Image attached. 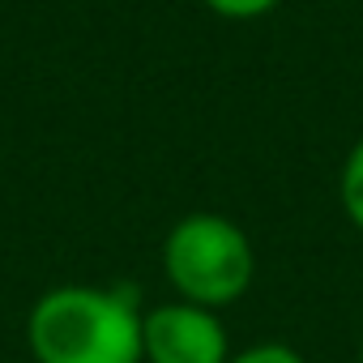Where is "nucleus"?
Instances as JSON below:
<instances>
[{
  "label": "nucleus",
  "instance_id": "nucleus-4",
  "mask_svg": "<svg viewBox=\"0 0 363 363\" xmlns=\"http://www.w3.org/2000/svg\"><path fill=\"white\" fill-rule=\"evenodd\" d=\"M337 201L342 214L354 231H363V137L346 150L342 158V175H337Z\"/></svg>",
  "mask_w": 363,
  "mask_h": 363
},
{
  "label": "nucleus",
  "instance_id": "nucleus-7",
  "mask_svg": "<svg viewBox=\"0 0 363 363\" xmlns=\"http://www.w3.org/2000/svg\"><path fill=\"white\" fill-rule=\"evenodd\" d=\"M359 363H363V346H359Z\"/></svg>",
  "mask_w": 363,
  "mask_h": 363
},
{
  "label": "nucleus",
  "instance_id": "nucleus-5",
  "mask_svg": "<svg viewBox=\"0 0 363 363\" xmlns=\"http://www.w3.org/2000/svg\"><path fill=\"white\" fill-rule=\"evenodd\" d=\"M197 5L227 22H257V18H269L282 0H197Z\"/></svg>",
  "mask_w": 363,
  "mask_h": 363
},
{
  "label": "nucleus",
  "instance_id": "nucleus-1",
  "mask_svg": "<svg viewBox=\"0 0 363 363\" xmlns=\"http://www.w3.org/2000/svg\"><path fill=\"white\" fill-rule=\"evenodd\" d=\"M141 299L128 286L60 282L26 312V350L35 363H145Z\"/></svg>",
  "mask_w": 363,
  "mask_h": 363
},
{
  "label": "nucleus",
  "instance_id": "nucleus-3",
  "mask_svg": "<svg viewBox=\"0 0 363 363\" xmlns=\"http://www.w3.org/2000/svg\"><path fill=\"white\" fill-rule=\"evenodd\" d=\"M141 359L145 363H227L231 333L218 312L167 299L141 316Z\"/></svg>",
  "mask_w": 363,
  "mask_h": 363
},
{
  "label": "nucleus",
  "instance_id": "nucleus-2",
  "mask_svg": "<svg viewBox=\"0 0 363 363\" xmlns=\"http://www.w3.org/2000/svg\"><path fill=\"white\" fill-rule=\"evenodd\" d=\"M158 261H162L171 299H184L210 312L240 303L257 282L252 235L218 210H193L184 218H175L162 235Z\"/></svg>",
  "mask_w": 363,
  "mask_h": 363
},
{
  "label": "nucleus",
  "instance_id": "nucleus-6",
  "mask_svg": "<svg viewBox=\"0 0 363 363\" xmlns=\"http://www.w3.org/2000/svg\"><path fill=\"white\" fill-rule=\"evenodd\" d=\"M227 363H308L291 342H252L244 350H231Z\"/></svg>",
  "mask_w": 363,
  "mask_h": 363
}]
</instances>
